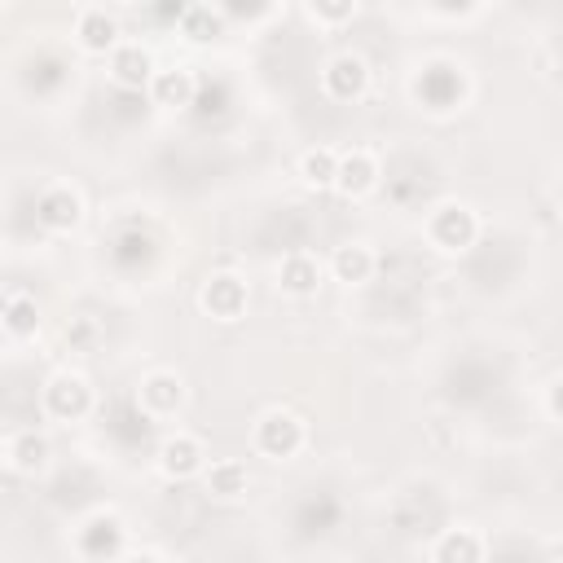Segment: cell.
<instances>
[{
	"label": "cell",
	"mask_w": 563,
	"mask_h": 563,
	"mask_svg": "<svg viewBox=\"0 0 563 563\" xmlns=\"http://www.w3.org/2000/svg\"><path fill=\"white\" fill-rule=\"evenodd\" d=\"M189 462H194V458H189V445H181V449H167V466H172V471H189Z\"/></svg>",
	"instance_id": "obj_3"
},
{
	"label": "cell",
	"mask_w": 563,
	"mask_h": 563,
	"mask_svg": "<svg viewBox=\"0 0 563 563\" xmlns=\"http://www.w3.org/2000/svg\"><path fill=\"white\" fill-rule=\"evenodd\" d=\"M308 286H313V273H308L304 265H295L291 269V291H308Z\"/></svg>",
	"instance_id": "obj_4"
},
{
	"label": "cell",
	"mask_w": 563,
	"mask_h": 563,
	"mask_svg": "<svg viewBox=\"0 0 563 563\" xmlns=\"http://www.w3.org/2000/svg\"><path fill=\"white\" fill-rule=\"evenodd\" d=\"M146 70H150L146 53H128L124 62H119V79H128V84H141V79H146Z\"/></svg>",
	"instance_id": "obj_1"
},
{
	"label": "cell",
	"mask_w": 563,
	"mask_h": 563,
	"mask_svg": "<svg viewBox=\"0 0 563 563\" xmlns=\"http://www.w3.org/2000/svg\"><path fill=\"white\" fill-rule=\"evenodd\" d=\"M84 31H88V49H102V44L115 40V22H102V18H93Z\"/></svg>",
	"instance_id": "obj_2"
}]
</instances>
